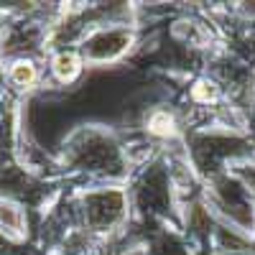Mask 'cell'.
<instances>
[{
    "label": "cell",
    "instance_id": "cell-1",
    "mask_svg": "<svg viewBox=\"0 0 255 255\" xmlns=\"http://www.w3.org/2000/svg\"><path fill=\"white\" fill-rule=\"evenodd\" d=\"M133 46V31L128 26H108V28H95L87 38H84L82 59L84 61H115L120 59L128 49Z\"/></svg>",
    "mask_w": 255,
    "mask_h": 255
},
{
    "label": "cell",
    "instance_id": "cell-6",
    "mask_svg": "<svg viewBox=\"0 0 255 255\" xmlns=\"http://www.w3.org/2000/svg\"><path fill=\"white\" fill-rule=\"evenodd\" d=\"M8 77H10V82L15 84V87H31V84L38 79V72H36V67H33V61L18 59V61L10 64Z\"/></svg>",
    "mask_w": 255,
    "mask_h": 255
},
{
    "label": "cell",
    "instance_id": "cell-5",
    "mask_svg": "<svg viewBox=\"0 0 255 255\" xmlns=\"http://www.w3.org/2000/svg\"><path fill=\"white\" fill-rule=\"evenodd\" d=\"M148 133L156 138H174L176 135V120L168 110H153L148 118Z\"/></svg>",
    "mask_w": 255,
    "mask_h": 255
},
{
    "label": "cell",
    "instance_id": "cell-2",
    "mask_svg": "<svg viewBox=\"0 0 255 255\" xmlns=\"http://www.w3.org/2000/svg\"><path fill=\"white\" fill-rule=\"evenodd\" d=\"M84 220L95 232H113L125 220V194L120 189L92 191L84 202Z\"/></svg>",
    "mask_w": 255,
    "mask_h": 255
},
{
    "label": "cell",
    "instance_id": "cell-7",
    "mask_svg": "<svg viewBox=\"0 0 255 255\" xmlns=\"http://www.w3.org/2000/svg\"><path fill=\"white\" fill-rule=\"evenodd\" d=\"M253 102H255V92H253Z\"/></svg>",
    "mask_w": 255,
    "mask_h": 255
},
{
    "label": "cell",
    "instance_id": "cell-4",
    "mask_svg": "<svg viewBox=\"0 0 255 255\" xmlns=\"http://www.w3.org/2000/svg\"><path fill=\"white\" fill-rule=\"evenodd\" d=\"M23 227H26L23 209L8 199H0V230L8 232L10 238H20L23 235Z\"/></svg>",
    "mask_w": 255,
    "mask_h": 255
},
{
    "label": "cell",
    "instance_id": "cell-3",
    "mask_svg": "<svg viewBox=\"0 0 255 255\" xmlns=\"http://www.w3.org/2000/svg\"><path fill=\"white\" fill-rule=\"evenodd\" d=\"M84 69V59L77 51H59L51 59V74L61 84H72Z\"/></svg>",
    "mask_w": 255,
    "mask_h": 255
}]
</instances>
